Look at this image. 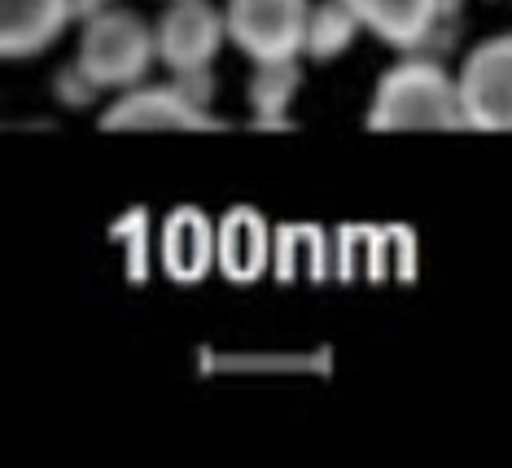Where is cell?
<instances>
[{
  "instance_id": "obj_8",
  "label": "cell",
  "mask_w": 512,
  "mask_h": 468,
  "mask_svg": "<svg viewBox=\"0 0 512 468\" xmlns=\"http://www.w3.org/2000/svg\"><path fill=\"white\" fill-rule=\"evenodd\" d=\"M351 14L364 22L377 40H386L390 49H425L429 35L442 22V0H346Z\"/></svg>"
},
{
  "instance_id": "obj_6",
  "label": "cell",
  "mask_w": 512,
  "mask_h": 468,
  "mask_svg": "<svg viewBox=\"0 0 512 468\" xmlns=\"http://www.w3.org/2000/svg\"><path fill=\"white\" fill-rule=\"evenodd\" d=\"M101 127L106 132H211V127H219V119L171 79V84L154 88H127L101 114Z\"/></svg>"
},
{
  "instance_id": "obj_10",
  "label": "cell",
  "mask_w": 512,
  "mask_h": 468,
  "mask_svg": "<svg viewBox=\"0 0 512 468\" xmlns=\"http://www.w3.org/2000/svg\"><path fill=\"white\" fill-rule=\"evenodd\" d=\"M302 84V66L298 57L285 62H259L250 79V105H254V127H289L285 110L294 101V92Z\"/></svg>"
},
{
  "instance_id": "obj_4",
  "label": "cell",
  "mask_w": 512,
  "mask_h": 468,
  "mask_svg": "<svg viewBox=\"0 0 512 468\" xmlns=\"http://www.w3.org/2000/svg\"><path fill=\"white\" fill-rule=\"evenodd\" d=\"M464 123L482 132H512V35L482 40L460 66Z\"/></svg>"
},
{
  "instance_id": "obj_13",
  "label": "cell",
  "mask_w": 512,
  "mask_h": 468,
  "mask_svg": "<svg viewBox=\"0 0 512 468\" xmlns=\"http://www.w3.org/2000/svg\"><path fill=\"white\" fill-rule=\"evenodd\" d=\"M53 88H57V101H66V105H75V110H84V105H92V97H97V79L88 75L79 62H71L62 70V75L53 79Z\"/></svg>"
},
{
  "instance_id": "obj_14",
  "label": "cell",
  "mask_w": 512,
  "mask_h": 468,
  "mask_svg": "<svg viewBox=\"0 0 512 468\" xmlns=\"http://www.w3.org/2000/svg\"><path fill=\"white\" fill-rule=\"evenodd\" d=\"M71 9H75V22H88V18H97V14H106V9H114V0H71Z\"/></svg>"
},
{
  "instance_id": "obj_2",
  "label": "cell",
  "mask_w": 512,
  "mask_h": 468,
  "mask_svg": "<svg viewBox=\"0 0 512 468\" xmlns=\"http://www.w3.org/2000/svg\"><path fill=\"white\" fill-rule=\"evenodd\" d=\"M154 57H158L154 27H145V18L132 14V9L114 5L106 14L84 22L75 62L97 79V88H136Z\"/></svg>"
},
{
  "instance_id": "obj_12",
  "label": "cell",
  "mask_w": 512,
  "mask_h": 468,
  "mask_svg": "<svg viewBox=\"0 0 512 468\" xmlns=\"http://www.w3.org/2000/svg\"><path fill=\"white\" fill-rule=\"evenodd\" d=\"M263 259H267V232L259 224V215L241 210L232 215L224 232H219V263L232 280H254L263 272Z\"/></svg>"
},
{
  "instance_id": "obj_1",
  "label": "cell",
  "mask_w": 512,
  "mask_h": 468,
  "mask_svg": "<svg viewBox=\"0 0 512 468\" xmlns=\"http://www.w3.org/2000/svg\"><path fill=\"white\" fill-rule=\"evenodd\" d=\"M372 132H456L464 123L460 79H451L434 57H403L377 79L368 105Z\"/></svg>"
},
{
  "instance_id": "obj_3",
  "label": "cell",
  "mask_w": 512,
  "mask_h": 468,
  "mask_svg": "<svg viewBox=\"0 0 512 468\" xmlns=\"http://www.w3.org/2000/svg\"><path fill=\"white\" fill-rule=\"evenodd\" d=\"M307 0H228V40L259 62H285L307 40Z\"/></svg>"
},
{
  "instance_id": "obj_7",
  "label": "cell",
  "mask_w": 512,
  "mask_h": 468,
  "mask_svg": "<svg viewBox=\"0 0 512 468\" xmlns=\"http://www.w3.org/2000/svg\"><path fill=\"white\" fill-rule=\"evenodd\" d=\"M75 22L71 0H0V53L36 57Z\"/></svg>"
},
{
  "instance_id": "obj_11",
  "label": "cell",
  "mask_w": 512,
  "mask_h": 468,
  "mask_svg": "<svg viewBox=\"0 0 512 468\" xmlns=\"http://www.w3.org/2000/svg\"><path fill=\"white\" fill-rule=\"evenodd\" d=\"M359 31H364V22L351 14L346 0H320V5H311L302 53H307L311 62H333V57H342L351 49Z\"/></svg>"
},
{
  "instance_id": "obj_9",
  "label": "cell",
  "mask_w": 512,
  "mask_h": 468,
  "mask_svg": "<svg viewBox=\"0 0 512 468\" xmlns=\"http://www.w3.org/2000/svg\"><path fill=\"white\" fill-rule=\"evenodd\" d=\"M162 259L176 280H197L211 267V224L197 210H180L162 232Z\"/></svg>"
},
{
  "instance_id": "obj_5",
  "label": "cell",
  "mask_w": 512,
  "mask_h": 468,
  "mask_svg": "<svg viewBox=\"0 0 512 468\" xmlns=\"http://www.w3.org/2000/svg\"><path fill=\"white\" fill-rule=\"evenodd\" d=\"M154 40H158V62L171 75L206 70L228 40V14H219L211 0H171L167 14L154 27Z\"/></svg>"
}]
</instances>
